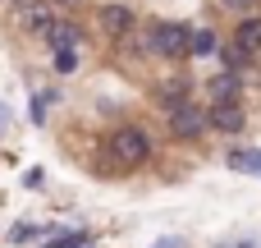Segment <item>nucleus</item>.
Instances as JSON below:
<instances>
[{"instance_id":"nucleus-1","label":"nucleus","mask_w":261,"mask_h":248,"mask_svg":"<svg viewBox=\"0 0 261 248\" xmlns=\"http://www.w3.org/2000/svg\"><path fill=\"white\" fill-rule=\"evenodd\" d=\"M110 156L119 161V166H142L147 156H151V138H147V129H138V124H124V129H115L110 133Z\"/></svg>"},{"instance_id":"nucleus-2","label":"nucleus","mask_w":261,"mask_h":248,"mask_svg":"<svg viewBox=\"0 0 261 248\" xmlns=\"http://www.w3.org/2000/svg\"><path fill=\"white\" fill-rule=\"evenodd\" d=\"M147 46H151L161 60H179V55H188L193 32H188V23H156V32H151Z\"/></svg>"},{"instance_id":"nucleus-3","label":"nucleus","mask_w":261,"mask_h":248,"mask_svg":"<svg viewBox=\"0 0 261 248\" xmlns=\"http://www.w3.org/2000/svg\"><path fill=\"white\" fill-rule=\"evenodd\" d=\"M206 124H211V115L197 110V106H188V101L170 110V129H174L179 138H197V133H206Z\"/></svg>"},{"instance_id":"nucleus-4","label":"nucleus","mask_w":261,"mask_h":248,"mask_svg":"<svg viewBox=\"0 0 261 248\" xmlns=\"http://www.w3.org/2000/svg\"><path fill=\"white\" fill-rule=\"evenodd\" d=\"M211 101L216 106H239V74H220V78H211Z\"/></svg>"},{"instance_id":"nucleus-5","label":"nucleus","mask_w":261,"mask_h":248,"mask_svg":"<svg viewBox=\"0 0 261 248\" xmlns=\"http://www.w3.org/2000/svg\"><path fill=\"white\" fill-rule=\"evenodd\" d=\"M18 23H23L28 32H41V37H46V28H50L55 18H50V5H23V9H18Z\"/></svg>"},{"instance_id":"nucleus-6","label":"nucleus","mask_w":261,"mask_h":248,"mask_svg":"<svg viewBox=\"0 0 261 248\" xmlns=\"http://www.w3.org/2000/svg\"><path fill=\"white\" fill-rule=\"evenodd\" d=\"M101 23H106V32L119 37V32L133 28V9H128V5H106V9H101Z\"/></svg>"},{"instance_id":"nucleus-7","label":"nucleus","mask_w":261,"mask_h":248,"mask_svg":"<svg viewBox=\"0 0 261 248\" xmlns=\"http://www.w3.org/2000/svg\"><path fill=\"white\" fill-rule=\"evenodd\" d=\"M211 129L239 133V129H243V110H239V106H211Z\"/></svg>"},{"instance_id":"nucleus-8","label":"nucleus","mask_w":261,"mask_h":248,"mask_svg":"<svg viewBox=\"0 0 261 248\" xmlns=\"http://www.w3.org/2000/svg\"><path fill=\"white\" fill-rule=\"evenodd\" d=\"M234 41H239V46H243L248 55H252V51H261V18H257V14H248V18L239 23V32H234Z\"/></svg>"},{"instance_id":"nucleus-9","label":"nucleus","mask_w":261,"mask_h":248,"mask_svg":"<svg viewBox=\"0 0 261 248\" xmlns=\"http://www.w3.org/2000/svg\"><path fill=\"white\" fill-rule=\"evenodd\" d=\"M229 166L243 170V175H261V152L257 147H234L229 152Z\"/></svg>"},{"instance_id":"nucleus-10","label":"nucleus","mask_w":261,"mask_h":248,"mask_svg":"<svg viewBox=\"0 0 261 248\" xmlns=\"http://www.w3.org/2000/svg\"><path fill=\"white\" fill-rule=\"evenodd\" d=\"M46 41H50V51L78 46V28H73V23H50V28H46Z\"/></svg>"},{"instance_id":"nucleus-11","label":"nucleus","mask_w":261,"mask_h":248,"mask_svg":"<svg viewBox=\"0 0 261 248\" xmlns=\"http://www.w3.org/2000/svg\"><path fill=\"white\" fill-rule=\"evenodd\" d=\"M211 51H216V32H211V28H197V32H193V46H188V55H202V60H206Z\"/></svg>"},{"instance_id":"nucleus-12","label":"nucleus","mask_w":261,"mask_h":248,"mask_svg":"<svg viewBox=\"0 0 261 248\" xmlns=\"http://www.w3.org/2000/svg\"><path fill=\"white\" fill-rule=\"evenodd\" d=\"M50 64H55L60 74H73V69H78V51H73V46H64V51H55V60H50Z\"/></svg>"},{"instance_id":"nucleus-13","label":"nucleus","mask_w":261,"mask_h":248,"mask_svg":"<svg viewBox=\"0 0 261 248\" xmlns=\"http://www.w3.org/2000/svg\"><path fill=\"white\" fill-rule=\"evenodd\" d=\"M220 60H225V69H229V74H239V69H243V64H248V51H243V46H239V41H234V46H229V51H225V55H220Z\"/></svg>"},{"instance_id":"nucleus-14","label":"nucleus","mask_w":261,"mask_h":248,"mask_svg":"<svg viewBox=\"0 0 261 248\" xmlns=\"http://www.w3.org/2000/svg\"><path fill=\"white\" fill-rule=\"evenodd\" d=\"M37 235H41V226H14L9 239H14V244H28V239H37Z\"/></svg>"},{"instance_id":"nucleus-15","label":"nucleus","mask_w":261,"mask_h":248,"mask_svg":"<svg viewBox=\"0 0 261 248\" xmlns=\"http://www.w3.org/2000/svg\"><path fill=\"white\" fill-rule=\"evenodd\" d=\"M50 248H92V244H87L83 235H60V239H55Z\"/></svg>"},{"instance_id":"nucleus-16","label":"nucleus","mask_w":261,"mask_h":248,"mask_svg":"<svg viewBox=\"0 0 261 248\" xmlns=\"http://www.w3.org/2000/svg\"><path fill=\"white\" fill-rule=\"evenodd\" d=\"M156 248H184V239H174V235H165V239H156Z\"/></svg>"},{"instance_id":"nucleus-17","label":"nucleus","mask_w":261,"mask_h":248,"mask_svg":"<svg viewBox=\"0 0 261 248\" xmlns=\"http://www.w3.org/2000/svg\"><path fill=\"white\" fill-rule=\"evenodd\" d=\"M225 5H229V9H248L252 0H225Z\"/></svg>"},{"instance_id":"nucleus-18","label":"nucleus","mask_w":261,"mask_h":248,"mask_svg":"<svg viewBox=\"0 0 261 248\" xmlns=\"http://www.w3.org/2000/svg\"><path fill=\"white\" fill-rule=\"evenodd\" d=\"M229 248H257V244H248V239H243V244H229Z\"/></svg>"}]
</instances>
